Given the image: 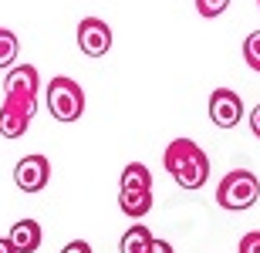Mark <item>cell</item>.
<instances>
[{
  "instance_id": "obj_3",
  "label": "cell",
  "mask_w": 260,
  "mask_h": 253,
  "mask_svg": "<svg viewBox=\"0 0 260 253\" xmlns=\"http://www.w3.org/2000/svg\"><path fill=\"white\" fill-rule=\"evenodd\" d=\"M48 112L58 122H78V118L85 115V91L78 85L75 78H58L48 81Z\"/></svg>"
},
{
  "instance_id": "obj_19",
  "label": "cell",
  "mask_w": 260,
  "mask_h": 253,
  "mask_svg": "<svg viewBox=\"0 0 260 253\" xmlns=\"http://www.w3.org/2000/svg\"><path fill=\"white\" fill-rule=\"evenodd\" d=\"M250 128H253V135L260 138V105H257V108L250 112Z\"/></svg>"
},
{
  "instance_id": "obj_7",
  "label": "cell",
  "mask_w": 260,
  "mask_h": 253,
  "mask_svg": "<svg viewBox=\"0 0 260 253\" xmlns=\"http://www.w3.org/2000/svg\"><path fill=\"white\" fill-rule=\"evenodd\" d=\"M78 48L85 51L88 58H102L112 51V27L102 17H85L78 24Z\"/></svg>"
},
{
  "instance_id": "obj_1",
  "label": "cell",
  "mask_w": 260,
  "mask_h": 253,
  "mask_svg": "<svg viewBox=\"0 0 260 253\" xmlns=\"http://www.w3.org/2000/svg\"><path fill=\"white\" fill-rule=\"evenodd\" d=\"M162 166L183 189H203L210 179V159L193 138H173L162 152Z\"/></svg>"
},
{
  "instance_id": "obj_4",
  "label": "cell",
  "mask_w": 260,
  "mask_h": 253,
  "mask_svg": "<svg viewBox=\"0 0 260 253\" xmlns=\"http://www.w3.org/2000/svg\"><path fill=\"white\" fill-rule=\"evenodd\" d=\"M38 112V95H4L0 105V135L4 138H20L34 122Z\"/></svg>"
},
{
  "instance_id": "obj_2",
  "label": "cell",
  "mask_w": 260,
  "mask_h": 253,
  "mask_svg": "<svg viewBox=\"0 0 260 253\" xmlns=\"http://www.w3.org/2000/svg\"><path fill=\"white\" fill-rule=\"evenodd\" d=\"M260 196V179L250 172V169H233L220 179L216 186V203L223 209H230V213H243V209H250L257 203Z\"/></svg>"
},
{
  "instance_id": "obj_9",
  "label": "cell",
  "mask_w": 260,
  "mask_h": 253,
  "mask_svg": "<svg viewBox=\"0 0 260 253\" xmlns=\"http://www.w3.org/2000/svg\"><path fill=\"white\" fill-rule=\"evenodd\" d=\"M44 240V230H41L38 220H17L10 226V243L17 246V253H34Z\"/></svg>"
},
{
  "instance_id": "obj_10",
  "label": "cell",
  "mask_w": 260,
  "mask_h": 253,
  "mask_svg": "<svg viewBox=\"0 0 260 253\" xmlns=\"http://www.w3.org/2000/svg\"><path fill=\"white\" fill-rule=\"evenodd\" d=\"M118 203H122V213L139 220L152 209V189H122L118 193Z\"/></svg>"
},
{
  "instance_id": "obj_15",
  "label": "cell",
  "mask_w": 260,
  "mask_h": 253,
  "mask_svg": "<svg viewBox=\"0 0 260 253\" xmlns=\"http://www.w3.org/2000/svg\"><path fill=\"white\" fill-rule=\"evenodd\" d=\"M226 7H230V0H196V10L203 17H220Z\"/></svg>"
},
{
  "instance_id": "obj_20",
  "label": "cell",
  "mask_w": 260,
  "mask_h": 253,
  "mask_svg": "<svg viewBox=\"0 0 260 253\" xmlns=\"http://www.w3.org/2000/svg\"><path fill=\"white\" fill-rule=\"evenodd\" d=\"M0 253H17V246L10 243V236H7V240H0Z\"/></svg>"
},
{
  "instance_id": "obj_6",
  "label": "cell",
  "mask_w": 260,
  "mask_h": 253,
  "mask_svg": "<svg viewBox=\"0 0 260 253\" xmlns=\"http://www.w3.org/2000/svg\"><path fill=\"white\" fill-rule=\"evenodd\" d=\"M51 179V162L48 156H24L17 162V169H14V183H17L20 193H41L44 186H48Z\"/></svg>"
},
{
  "instance_id": "obj_11",
  "label": "cell",
  "mask_w": 260,
  "mask_h": 253,
  "mask_svg": "<svg viewBox=\"0 0 260 253\" xmlns=\"http://www.w3.org/2000/svg\"><path fill=\"white\" fill-rule=\"evenodd\" d=\"M152 240H155V236L149 233V226L135 223L132 230H125V236H122V243H118V250H122V253H145Z\"/></svg>"
},
{
  "instance_id": "obj_5",
  "label": "cell",
  "mask_w": 260,
  "mask_h": 253,
  "mask_svg": "<svg viewBox=\"0 0 260 253\" xmlns=\"http://www.w3.org/2000/svg\"><path fill=\"white\" fill-rule=\"evenodd\" d=\"M243 118V101L233 88H213L210 95V122L216 128H233Z\"/></svg>"
},
{
  "instance_id": "obj_12",
  "label": "cell",
  "mask_w": 260,
  "mask_h": 253,
  "mask_svg": "<svg viewBox=\"0 0 260 253\" xmlns=\"http://www.w3.org/2000/svg\"><path fill=\"white\" fill-rule=\"evenodd\" d=\"M122 189H152V172L142 162H128L122 169Z\"/></svg>"
},
{
  "instance_id": "obj_18",
  "label": "cell",
  "mask_w": 260,
  "mask_h": 253,
  "mask_svg": "<svg viewBox=\"0 0 260 253\" xmlns=\"http://www.w3.org/2000/svg\"><path fill=\"white\" fill-rule=\"evenodd\" d=\"M145 253H173V243H166V240H152Z\"/></svg>"
},
{
  "instance_id": "obj_14",
  "label": "cell",
  "mask_w": 260,
  "mask_h": 253,
  "mask_svg": "<svg viewBox=\"0 0 260 253\" xmlns=\"http://www.w3.org/2000/svg\"><path fill=\"white\" fill-rule=\"evenodd\" d=\"M243 61H247L253 71H260V30H253L250 38L243 41Z\"/></svg>"
},
{
  "instance_id": "obj_8",
  "label": "cell",
  "mask_w": 260,
  "mask_h": 253,
  "mask_svg": "<svg viewBox=\"0 0 260 253\" xmlns=\"http://www.w3.org/2000/svg\"><path fill=\"white\" fill-rule=\"evenodd\" d=\"M38 88H41V75L34 64H17L4 78V95H38Z\"/></svg>"
},
{
  "instance_id": "obj_16",
  "label": "cell",
  "mask_w": 260,
  "mask_h": 253,
  "mask_svg": "<svg viewBox=\"0 0 260 253\" xmlns=\"http://www.w3.org/2000/svg\"><path fill=\"white\" fill-rule=\"evenodd\" d=\"M237 253H260V230H250V233L240 236V246Z\"/></svg>"
},
{
  "instance_id": "obj_13",
  "label": "cell",
  "mask_w": 260,
  "mask_h": 253,
  "mask_svg": "<svg viewBox=\"0 0 260 253\" xmlns=\"http://www.w3.org/2000/svg\"><path fill=\"white\" fill-rule=\"evenodd\" d=\"M17 51H20L17 34L7 30V27H0V68H10V64L17 61Z\"/></svg>"
},
{
  "instance_id": "obj_17",
  "label": "cell",
  "mask_w": 260,
  "mask_h": 253,
  "mask_svg": "<svg viewBox=\"0 0 260 253\" xmlns=\"http://www.w3.org/2000/svg\"><path fill=\"white\" fill-rule=\"evenodd\" d=\"M61 253H95V250H91V246H88L85 240H71V243H68Z\"/></svg>"
}]
</instances>
